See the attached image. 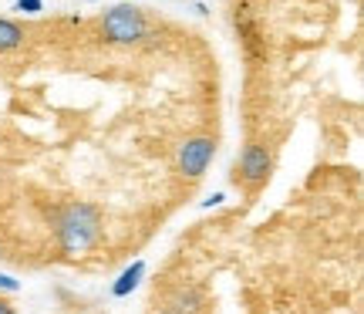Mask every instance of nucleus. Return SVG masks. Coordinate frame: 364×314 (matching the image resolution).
Returning a JSON list of instances; mask_svg holds the SVG:
<instances>
[{
    "mask_svg": "<svg viewBox=\"0 0 364 314\" xmlns=\"http://www.w3.org/2000/svg\"><path fill=\"white\" fill-rule=\"evenodd\" d=\"M54 230H58V244H61V253L68 257H81L95 250V244L102 240V209L95 203H68L58 220H54Z\"/></svg>",
    "mask_w": 364,
    "mask_h": 314,
    "instance_id": "nucleus-1",
    "label": "nucleus"
},
{
    "mask_svg": "<svg viewBox=\"0 0 364 314\" xmlns=\"http://www.w3.org/2000/svg\"><path fill=\"white\" fill-rule=\"evenodd\" d=\"M102 38L108 44H142L149 38V17L135 4H115L102 14Z\"/></svg>",
    "mask_w": 364,
    "mask_h": 314,
    "instance_id": "nucleus-2",
    "label": "nucleus"
},
{
    "mask_svg": "<svg viewBox=\"0 0 364 314\" xmlns=\"http://www.w3.org/2000/svg\"><path fill=\"white\" fill-rule=\"evenodd\" d=\"M213 156H216V142H213V135H189L186 142L179 145V172L186 179H199V176H206V169L213 166Z\"/></svg>",
    "mask_w": 364,
    "mask_h": 314,
    "instance_id": "nucleus-3",
    "label": "nucleus"
},
{
    "mask_svg": "<svg viewBox=\"0 0 364 314\" xmlns=\"http://www.w3.org/2000/svg\"><path fill=\"white\" fill-rule=\"evenodd\" d=\"M270 172H273L270 149L260 145V142L243 145V152H240V159H236V179H243L250 189H257V186H263L267 179H270Z\"/></svg>",
    "mask_w": 364,
    "mask_h": 314,
    "instance_id": "nucleus-4",
    "label": "nucleus"
},
{
    "mask_svg": "<svg viewBox=\"0 0 364 314\" xmlns=\"http://www.w3.org/2000/svg\"><path fill=\"white\" fill-rule=\"evenodd\" d=\"M203 308H206V291L199 284H179L172 291V301H169L172 314H203Z\"/></svg>",
    "mask_w": 364,
    "mask_h": 314,
    "instance_id": "nucleus-5",
    "label": "nucleus"
},
{
    "mask_svg": "<svg viewBox=\"0 0 364 314\" xmlns=\"http://www.w3.org/2000/svg\"><path fill=\"white\" fill-rule=\"evenodd\" d=\"M142 277H145V261H132L129 267L115 277L112 294H115V298H129V294H135V291H139V284H142Z\"/></svg>",
    "mask_w": 364,
    "mask_h": 314,
    "instance_id": "nucleus-6",
    "label": "nucleus"
},
{
    "mask_svg": "<svg viewBox=\"0 0 364 314\" xmlns=\"http://www.w3.org/2000/svg\"><path fill=\"white\" fill-rule=\"evenodd\" d=\"M24 41H27L24 27L17 24V21H11V17H0V54L24 48Z\"/></svg>",
    "mask_w": 364,
    "mask_h": 314,
    "instance_id": "nucleus-7",
    "label": "nucleus"
},
{
    "mask_svg": "<svg viewBox=\"0 0 364 314\" xmlns=\"http://www.w3.org/2000/svg\"><path fill=\"white\" fill-rule=\"evenodd\" d=\"M0 294H21V281L0 271Z\"/></svg>",
    "mask_w": 364,
    "mask_h": 314,
    "instance_id": "nucleus-8",
    "label": "nucleus"
},
{
    "mask_svg": "<svg viewBox=\"0 0 364 314\" xmlns=\"http://www.w3.org/2000/svg\"><path fill=\"white\" fill-rule=\"evenodd\" d=\"M14 7H17L21 14H31V17H34V14L44 11V0H17Z\"/></svg>",
    "mask_w": 364,
    "mask_h": 314,
    "instance_id": "nucleus-9",
    "label": "nucleus"
},
{
    "mask_svg": "<svg viewBox=\"0 0 364 314\" xmlns=\"http://www.w3.org/2000/svg\"><path fill=\"white\" fill-rule=\"evenodd\" d=\"M223 203H226V193H213V197H206L203 199V206H223Z\"/></svg>",
    "mask_w": 364,
    "mask_h": 314,
    "instance_id": "nucleus-10",
    "label": "nucleus"
},
{
    "mask_svg": "<svg viewBox=\"0 0 364 314\" xmlns=\"http://www.w3.org/2000/svg\"><path fill=\"white\" fill-rule=\"evenodd\" d=\"M0 314H17V311H14L11 301H4V298H0Z\"/></svg>",
    "mask_w": 364,
    "mask_h": 314,
    "instance_id": "nucleus-11",
    "label": "nucleus"
},
{
    "mask_svg": "<svg viewBox=\"0 0 364 314\" xmlns=\"http://www.w3.org/2000/svg\"><path fill=\"white\" fill-rule=\"evenodd\" d=\"M156 314H172V311H169V308H166V311H156Z\"/></svg>",
    "mask_w": 364,
    "mask_h": 314,
    "instance_id": "nucleus-12",
    "label": "nucleus"
}]
</instances>
